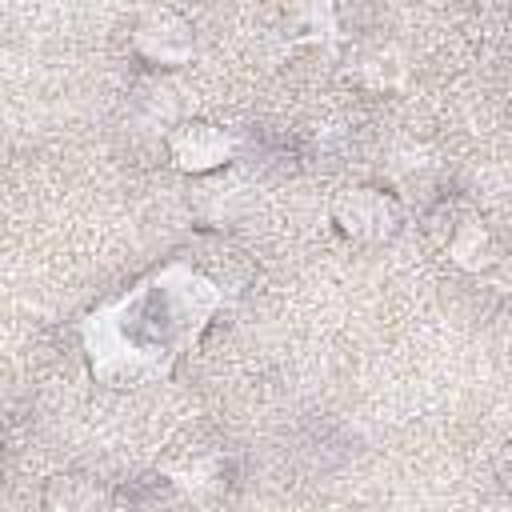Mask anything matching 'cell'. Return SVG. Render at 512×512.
I'll return each mask as SVG.
<instances>
[{"label": "cell", "mask_w": 512, "mask_h": 512, "mask_svg": "<svg viewBox=\"0 0 512 512\" xmlns=\"http://www.w3.org/2000/svg\"><path fill=\"white\" fill-rule=\"evenodd\" d=\"M336 216L360 240H380V236H392V228H396V204L388 196L372 192V188H360V192L344 196Z\"/></svg>", "instance_id": "6da1fadb"}, {"label": "cell", "mask_w": 512, "mask_h": 512, "mask_svg": "<svg viewBox=\"0 0 512 512\" xmlns=\"http://www.w3.org/2000/svg\"><path fill=\"white\" fill-rule=\"evenodd\" d=\"M500 480H504V488L512 492V444H508L504 456H500Z\"/></svg>", "instance_id": "7a4b0ae2"}]
</instances>
